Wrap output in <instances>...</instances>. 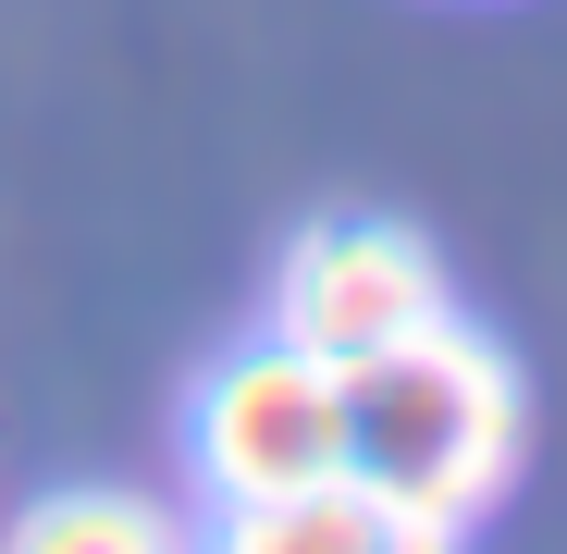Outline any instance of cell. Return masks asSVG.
Returning a JSON list of instances; mask_svg holds the SVG:
<instances>
[{
    "label": "cell",
    "mask_w": 567,
    "mask_h": 554,
    "mask_svg": "<svg viewBox=\"0 0 567 554\" xmlns=\"http://www.w3.org/2000/svg\"><path fill=\"white\" fill-rule=\"evenodd\" d=\"M518 443H530V383L456 309L346 369V481H370L383 505H408V518H432L456 542L506 505Z\"/></svg>",
    "instance_id": "6da1fadb"
},
{
    "label": "cell",
    "mask_w": 567,
    "mask_h": 554,
    "mask_svg": "<svg viewBox=\"0 0 567 554\" xmlns=\"http://www.w3.org/2000/svg\"><path fill=\"white\" fill-rule=\"evenodd\" d=\"M185 469H198L210 505H271L346 481V369H321L309 345H235L198 395H185Z\"/></svg>",
    "instance_id": "7a4b0ae2"
},
{
    "label": "cell",
    "mask_w": 567,
    "mask_h": 554,
    "mask_svg": "<svg viewBox=\"0 0 567 554\" xmlns=\"http://www.w3.org/2000/svg\"><path fill=\"white\" fill-rule=\"evenodd\" d=\"M444 259L408 234V222H370V210H333L309 222L297 247L271 259V333L284 345H309L321 369H358V357H383L395 333L444 321Z\"/></svg>",
    "instance_id": "3957f363"
},
{
    "label": "cell",
    "mask_w": 567,
    "mask_h": 554,
    "mask_svg": "<svg viewBox=\"0 0 567 554\" xmlns=\"http://www.w3.org/2000/svg\"><path fill=\"white\" fill-rule=\"evenodd\" d=\"M198 554H456V530L383 505L370 481H309V493H271V505H223V530Z\"/></svg>",
    "instance_id": "277c9868"
},
{
    "label": "cell",
    "mask_w": 567,
    "mask_h": 554,
    "mask_svg": "<svg viewBox=\"0 0 567 554\" xmlns=\"http://www.w3.org/2000/svg\"><path fill=\"white\" fill-rule=\"evenodd\" d=\"M0 554H198V530H185L161 493H112V481H86V493L25 505Z\"/></svg>",
    "instance_id": "5b68a950"
}]
</instances>
